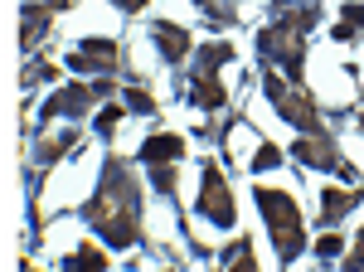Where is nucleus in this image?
<instances>
[{
	"label": "nucleus",
	"mask_w": 364,
	"mask_h": 272,
	"mask_svg": "<svg viewBox=\"0 0 364 272\" xmlns=\"http://www.w3.org/2000/svg\"><path fill=\"white\" fill-rule=\"evenodd\" d=\"M83 214L112 248H132L141 239V194H136V180H132L127 161L107 156L97 194L83 204Z\"/></svg>",
	"instance_id": "f257e3e1"
},
{
	"label": "nucleus",
	"mask_w": 364,
	"mask_h": 272,
	"mask_svg": "<svg viewBox=\"0 0 364 272\" xmlns=\"http://www.w3.org/2000/svg\"><path fill=\"white\" fill-rule=\"evenodd\" d=\"M272 5H277V20L257 34V54L267 68H282L291 83H301L306 29L316 25V5H287V0H272Z\"/></svg>",
	"instance_id": "f03ea898"
},
{
	"label": "nucleus",
	"mask_w": 364,
	"mask_h": 272,
	"mask_svg": "<svg viewBox=\"0 0 364 272\" xmlns=\"http://www.w3.org/2000/svg\"><path fill=\"white\" fill-rule=\"evenodd\" d=\"M257 209L267 219V229H272V248H277L282 263H291V258H301V248H306V224H301V209H296V199L287 190H272V185H257Z\"/></svg>",
	"instance_id": "7ed1b4c3"
},
{
	"label": "nucleus",
	"mask_w": 364,
	"mask_h": 272,
	"mask_svg": "<svg viewBox=\"0 0 364 272\" xmlns=\"http://www.w3.org/2000/svg\"><path fill=\"white\" fill-rule=\"evenodd\" d=\"M262 88H267V98H272V108L282 112V122H291V127H301V136H321L326 132V122H321V108L311 103V93L301 83H282L277 68H267L262 73Z\"/></svg>",
	"instance_id": "20e7f679"
},
{
	"label": "nucleus",
	"mask_w": 364,
	"mask_h": 272,
	"mask_svg": "<svg viewBox=\"0 0 364 272\" xmlns=\"http://www.w3.org/2000/svg\"><path fill=\"white\" fill-rule=\"evenodd\" d=\"M228 58H233V44L228 39H214L209 49H199V63H195V73H190V98H195V108L204 112H219L224 108V83H219V68H224Z\"/></svg>",
	"instance_id": "39448f33"
},
{
	"label": "nucleus",
	"mask_w": 364,
	"mask_h": 272,
	"mask_svg": "<svg viewBox=\"0 0 364 272\" xmlns=\"http://www.w3.org/2000/svg\"><path fill=\"white\" fill-rule=\"evenodd\" d=\"M102 98H112V78H92V83H68V88H58L54 98L44 103V122H54V117H83L92 103H102Z\"/></svg>",
	"instance_id": "423d86ee"
},
{
	"label": "nucleus",
	"mask_w": 364,
	"mask_h": 272,
	"mask_svg": "<svg viewBox=\"0 0 364 272\" xmlns=\"http://www.w3.org/2000/svg\"><path fill=\"white\" fill-rule=\"evenodd\" d=\"M199 214L209 219V224H219V229H233V224H238V204H233V194H228L219 165H204V180H199Z\"/></svg>",
	"instance_id": "0eeeda50"
},
{
	"label": "nucleus",
	"mask_w": 364,
	"mask_h": 272,
	"mask_svg": "<svg viewBox=\"0 0 364 272\" xmlns=\"http://www.w3.org/2000/svg\"><path fill=\"white\" fill-rule=\"evenodd\" d=\"M117 63H122V49H117V39H83L78 44V54H68V68L73 73H117Z\"/></svg>",
	"instance_id": "6e6552de"
},
{
	"label": "nucleus",
	"mask_w": 364,
	"mask_h": 272,
	"mask_svg": "<svg viewBox=\"0 0 364 272\" xmlns=\"http://www.w3.org/2000/svg\"><path fill=\"white\" fill-rule=\"evenodd\" d=\"M291 156L301 165H311V170H340V151L326 132L321 136H296V141H291Z\"/></svg>",
	"instance_id": "1a4fd4ad"
},
{
	"label": "nucleus",
	"mask_w": 364,
	"mask_h": 272,
	"mask_svg": "<svg viewBox=\"0 0 364 272\" xmlns=\"http://www.w3.org/2000/svg\"><path fill=\"white\" fill-rule=\"evenodd\" d=\"M54 10L58 5H20V44L25 49H39L44 39H49V25H54Z\"/></svg>",
	"instance_id": "9d476101"
},
{
	"label": "nucleus",
	"mask_w": 364,
	"mask_h": 272,
	"mask_svg": "<svg viewBox=\"0 0 364 272\" xmlns=\"http://www.w3.org/2000/svg\"><path fill=\"white\" fill-rule=\"evenodd\" d=\"M180 156H185V136H170V132L146 136L136 151V161H146V165H170V161H180Z\"/></svg>",
	"instance_id": "9b49d317"
},
{
	"label": "nucleus",
	"mask_w": 364,
	"mask_h": 272,
	"mask_svg": "<svg viewBox=\"0 0 364 272\" xmlns=\"http://www.w3.org/2000/svg\"><path fill=\"white\" fill-rule=\"evenodd\" d=\"M360 199H364V190H326L321 194V224H340Z\"/></svg>",
	"instance_id": "f8f14e48"
},
{
	"label": "nucleus",
	"mask_w": 364,
	"mask_h": 272,
	"mask_svg": "<svg viewBox=\"0 0 364 272\" xmlns=\"http://www.w3.org/2000/svg\"><path fill=\"white\" fill-rule=\"evenodd\" d=\"M156 44H161V54H166L170 63H180V58L190 54V34H185L180 25H170V20L156 25Z\"/></svg>",
	"instance_id": "ddd939ff"
},
{
	"label": "nucleus",
	"mask_w": 364,
	"mask_h": 272,
	"mask_svg": "<svg viewBox=\"0 0 364 272\" xmlns=\"http://www.w3.org/2000/svg\"><path fill=\"white\" fill-rule=\"evenodd\" d=\"M73 146H78V127H68V132L49 136V141L39 146V161H44V165H54L58 156H63V151H73Z\"/></svg>",
	"instance_id": "4468645a"
},
{
	"label": "nucleus",
	"mask_w": 364,
	"mask_h": 272,
	"mask_svg": "<svg viewBox=\"0 0 364 272\" xmlns=\"http://www.w3.org/2000/svg\"><path fill=\"white\" fill-rule=\"evenodd\" d=\"M63 268H107V253H102V248H92V244H83V248H73V253H68V258H63Z\"/></svg>",
	"instance_id": "2eb2a0df"
},
{
	"label": "nucleus",
	"mask_w": 364,
	"mask_h": 272,
	"mask_svg": "<svg viewBox=\"0 0 364 272\" xmlns=\"http://www.w3.org/2000/svg\"><path fill=\"white\" fill-rule=\"evenodd\" d=\"M44 78H58V68L49 63V58H29V63H25V78H20V83L34 88V83H44Z\"/></svg>",
	"instance_id": "dca6fc26"
},
{
	"label": "nucleus",
	"mask_w": 364,
	"mask_h": 272,
	"mask_svg": "<svg viewBox=\"0 0 364 272\" xmlns=\"http://www.w3.org/2000/svg\"><path fill=\"white\" fill-rule=\"evenodd\" d=\"M219 263H228V268H248V272H252V248L238 239V244H228L224 253H219Z\"/></svg>",
	"instance_id": "f3484780"
},
{
	"label": "nucleus",
	"mask_w": 364,
	"mask_h": 272,
	"mask_svg": "<svg viewBox=\"0 0 364 272\" xmlns=\"http://www.w3.org/2000/svg\"><path fill=\"white\" fill-rule=\"evenodd\" d=\"M272 165H282V146L262 141V146H257V156H252V170H272Z\"/></svg>",
	"instance_id": "a211bd4d"
},
{
	"label": "nucleus",
	"mask_w": 364,
	"mask_h": 272,
	"mask_svg": "<svg viewBox=\"0 0 364 272\" xmlns=\"http://www.w3.org/2000/svg\"><path fill=\"white\" fill-rule=\"evenodd\" d=\"M151 185L161 194H175V161L170 165H151Z\"/></svg>",
	"instance_id": "6ab92c4d"
},
{
	"label": "nucleus",
	"mask_w": 364,
	"mask_h": 272,
	"mask_svg": "<svg viewBox=\"0 0 364 272\" xmlns=\"http://www.w3.org/2000/svg\"><path fill=\"white\" fill-rule=\"evenodd\" d=\"M127 108L132 112H156V98L146 88H127Z\"/></svg>",
	"instance_id": "aec40b11"
},
{
	"label": "nucleus",
	"mask_w": 364,
	"mask_h": 272,
	"mask_svg": "<svg viewBox=\"0 0 364 272\" xmlns=\"http://www.w3.org/2000/svg\"><path fill=\"white\" fill-rule=\"evenodd\" d=\"M340 248L345 244H340L336 234H321V239H316V258H321V263H326V258H340Z\"/></svg>",
	"instance_id": "412c9836"
},
{
	"label": "nucleus",
	"mask_w": 364,
	"mask_h": 272,
	"mask_svg": "<svg viewBox=\"0 0 364 272\" xmlns=\"http://www.w3.org/2000/svg\"><path fill=\"white\" fill-rule=\"evenodd\" d=\"M117 122H122V108H102V112H97V132H102V136H112Z\"/></svg>",
	"instance_id": "4be33fe9"
},
{
	"label": "nucleus",
	"mask_w": 364,
	"mask_h": 272,
	"mask_svg": "<svg viewBox=\"0 0 364 272\" xmlns=\"http://www.w3.org/2000/svg\"><path fill=\"white\" fill-rule=\"evenodd\" d=\"M345 25L364 29V5H360V0H345Z\"/></svg>",
	"instance_id": "5701e85b"
},
{
	"label": "nucleus",
	"mask_w": 364,
	"mask_h": 272,
	"mask_svg": "<svg viewBox=\"0 0 364 272\" xmlns=\"http://www.w3.org/2000/svg\"><path fill=\"white\" fill-rule=\"evenodd\" d=\"M345 268H350V272H364V234H360V248L345 258Z\"/></svg>",
	"instance_id": "b1692460"
},
{
	"label": "nucleus",
	"mask_w": 364,
	"mask_h": 272,
	"mask_svg": "<svg viewBox=\"0 0 364 272\" xmlns=\"http://www.w3.org/2000/svg\"><path fill=\"white\" fill-rule=\"evenodd\" d=\"M331 39H340V44H350V39H355V25H336V29H331Z\"/></svg>",
	"instance_id": "393cba45"
},
{
	"label": "nucleus",
	"mask_w": 364,
	"mask_h": 272,
	"mask_svg": "<svg viewBox=\"0 0 364 272\" xmlns=\"http://www.w3.org/2000/svg\"><path fill=\"white\" fill-rule=\"evenodd\" d=\"M117 10H127V15H136V10H146V0H117Z\"/></svg>",
	"instance_id": "a878e982"
},
{
	"label": "nucleus",
	"mask_w": 364,
	"mask_h": 272,
	"mask_svg": "<svg viewBox=\"0 0 364 272\" xmlns=\"http://www.w3.org/2000/svg\"><path fill=\"white\" fill-rule=\"evenodd\" d=\"M49 5H58V10H68V5H78V0H49Z\"/></svg>",
	"instance_id": "bb28decb"
},
{
	"label": "nucleus",
	"mask_w": 364,
	"mask_h": 272,
	"mask_svg": "<svg viewBox=\"0 0 364 272\" xmlns=\"http://www.w3.org/2000/svg\"><path fill=\"white\" fill-rule=\"evenodd\" d=\"M199 5H204V10H209V5H214V0H199Z\"/></svg>",
	"instance_id": "cd10ccee"
},
{
	"label": "nucleus",
	"mask_w": 364,
	"mask_h": 272,
	"mask_svg": "<svg viewBox=\"0 0 364 272\" xmlns=\"http://www.w3.org/2000/svg\"><path fill=\"white\" fill-rule=\"evenodd\" d=\"M360 132H364V112H360Z\"/></svg>",
	"instance_id": "c85d7f7f"
}]
</instances>
